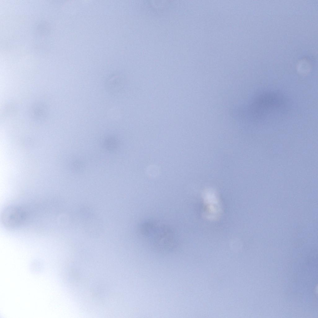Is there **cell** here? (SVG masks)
I'll return each mask as SVG.
<instances>
[{"mask_svg":"<svg viewBox=\"0 0 318 318\" xmlns=\"http://www.w3.org/2000/svg\"><path fill=\"white\" fill-rule=\"evenodd\" d=\"M139 229L144 239L156 248L167 249L175 244V234L173 230L166 225L148 221L143 223Z\"/></svg>","mask_w":318,"mask_h":318,"instance_id":"6da1fadb","label":"cell"},{"mask_svg":"<svg viewBox=\"0 0 318 318\" xmlns=\"http://www.w3.org/2000/svg\"><path fill=\"white\" fill-rule=\"evenodd\" d=\"M27 213L25 209L18 206H12L5 208L1 216L2 225L8 228L12 229L21 225L26 220Z\"/></svg>","mask_w":318,"mask_h":318,"instance_id":"7a4b0ae2","label":"cell"}]
</instances>
